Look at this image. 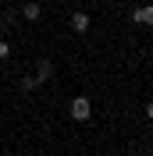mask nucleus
<instances>
[{
    "label": "nucleus",
    "mask_w": 153,
    "mask_h": 156,
    "mask_svg": "<svg viewBox=\"0 0 153 156\" xmlns=\"http://www.w3.org/2000/svg\"><path fill=\"white\" fill-rule=\"evenodd\" d=\"M71 29H75V32H89V14H82V11L71 14Z\"/></svg>",
    "instance_id": "7ed1b4c3"
},
{
    "label": "nucleus",
    "mask_w": 153,
    "mask_h": 156,
    "mask_svg": "<svg viewBox=\"0 0 153 156\" xmlns=\"http://www.w3.org/2000/svg\"><path fill=\"white\" fill-rule=\"evenodd\" d=\"M50 75H54V64H50V60H39V68H36V78H39V82H47Z\"/></svg>",
    "instance_id": "39448f33"
},
{
    "label": "nucleus",
    "mask_w": 153,
    "mask_h": 156,
    "mask_svg": "<svg viewBox=\"0 0 153 156\" xmlns=\"http://www.w3.org/2000/svg\"><path fill=\"white\" fill-rule=\"evenodd\" d=\"M21 14H25V21H39V18H43V7H39V4H25Z\"/></svg>",
    "instance_id": "20e7f679"
},
{
    "label": "nucleus",
    "mask_w": 153,
    "mask_h": 156,
    "mask_svg": "<svg viewBox=\"0 0 153 156\" xmlns=\"http://www.w3.org/2000/svg\"><path fill=\"white\" fill-rule=\"evenodd\" d=\"M4 57H11V43H4V39H0V60Z\"/></svg>",
    "instance_id": "0eeeda50"
},
{
    "label": "nucleus",
    "mask_w": 153,
    "mask_h": 156,
    "mask_svg": "<svg viewBox=\"0 0 153 156\" xmlns=\"http://www.w3.org/2000/svg\"><path fill=\"white\" fill-rule=\"evenodd\" d=\"M93 117V103L86 96H75L71 99V121H89Z\"/></svg>",
    "instance_id": "f257e3e1"
},
{
    "label": "nucleus",
    "mask_w": 153,
    "mask_h": 156,
    "mask_svg": "<svg viewBox=\"0 0 153 156\" xmlns=\"http://www.w3.org/2000/svg\"><path fill=\"white\" fill-rule=\"evenodd\" d=\"M132 18L139 21V25H153V7H135Z\"/></svg>",
    "instance_id": "f03ea898"
},
{
    "label": "nucleus",
    "mask_w": 153,
    "mask_h": 156,
    "mask_svg": "<svg viewBox=\"0 0 153 156\" xmlns=\"http://www.w3.org/2000/svg\"><path fill=\"white\" fill-rule=\"evenodd\" d=\"M39 85V78L36 75H29V78H21V89H36Z\"/></svg>",
    "instance_id": "423d86ee"
},
{
    "label": "nucleus",
    "mask_w": 153,
    "mask_h": 156,
    "mask_svg": "<svg viewBox=\"0 0 153 156\" xmlns=\"http://www.w3.org/2000/svg\"><path fill=\"white\" fill-rule=\"evenodd\" d=\"M146 117H150V121H153V99H150V103H146Z\"/></svg>",
    "instance_id": "6e6552de"
}]
</instances>
